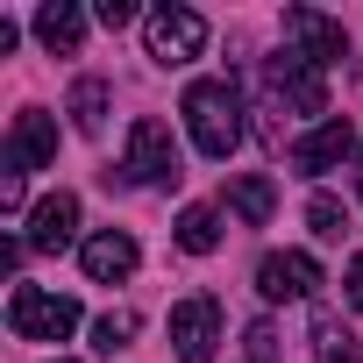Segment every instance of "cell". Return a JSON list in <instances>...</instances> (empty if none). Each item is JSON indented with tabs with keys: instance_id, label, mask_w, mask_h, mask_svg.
<instances>
[{
	"instance_id": "1",
	"label": "cell",
	"mask_w": 363,
	"mask_h": 363,
	"mask_svg": "<svg viewBox=\"0 0 363 363\" xmlns=\"http://www.w3.org/2000/svg\"><path fill=\"white\" fill-rule=\"evenodd\" d=\"M186 128H193V150L200 157H235V143H242V100H235V86L228 79H193L186 86Z\"/></svg>"
},
{
	"instance_id": "2",
	"label": "cell",
	"mask_w": 363,
	"mask_h": 363,
	"mask_svg": "<svg viewBox=\"0 0 363 363\" xmlns=\"http://www.w3.org/2000/svg\"><path fill=\"white\" fill-rule=\"evenodd\" d=\"M79 328V299L43 292V285H15L8 292V335L15 342H65Z\"/></svg>"
},
{
	"instance_id": "3",
	"label": "cell",
	"mask_w": 363,
	"mask_h": 363,
	"mask_svg": "<svg viewBox=\"0 0 363 363\" xmlns=\"http://www.w3.org/2000/svg\"><path fill=\"white\" fill-rule=\"evenodd\" d=\"M121 178L128 186H178L186 178V157H178V143H171V128L164 121H135L128 128V150H121Z\"/></svg>"
},
{
	"instance_id": "4",
	"label": "cell",
	"mask_w": 363,
	"mask_h": 363,
	"mask_svg": "<svg viewBox=\"0 0 363 363\" xmlns=\"http://www.w3.org/2000/svg\"><path fill=\"white\" fill-rule=\"evenodd\" d=\"M143 36H150V57L157 65H193L207 50V15H193V8H150Z\"/></svg>"
},
{
	"instance_id": "5",
	"label": "cell",
	"mask_w": 363,
	"mask_h": 363,
	"mask_svg": "<svg viewBox=\"0 0 363 363\" xmlns=\"http://www.w3.org/2000/svg\"><path fill=\"white\" fill-rule=\"evenodd\" d=\"M264 79H271V100H278V107H292V114H328V72H320V65L278 50V57L264 65Z\"/></svg>"
},
{
	"instance_id": "6",
	"label": "cell",
	"mask_w": 363,
	"mask_h": 363,
	"mask_svg": "<svg viewBox=\"0 0 363 363\" xmlns=\"http://www.w3.org/2000/svg\"><path fill=\"white\" fill-rule=\"evenodd\" d=\"M50 157H57V121H50L43 107H22L15 128H8V157H0V171H8V178H29V171H43Z\"/></svg>"
},
{
	"instance_id": "7",
	"label": "cell",
	"mask_w": 363,
	"mask_h": 363,
	"mask_svg": "<svg viewBox=\"0 0 363 363\" xmlns=\"http://www.w3.org/2000/svg\"><path fill=\"white\" fill-rule=\"evenodd\" d=\"M285 50L328 72L335 57H349V36H342V22H328L320 8H285Z\"/></svg>"
},
{
	"instance_id": "8",
	"label": "cell",
	"mask_w": 363,
	"mask_h": 363,
	"mask_svg": "<svg viewBox=\"0 0 363 363\" xmlns=\"http://www.w3.org/2000/svg\"><path fill=\"white\" fill-rule=\"evenodd\" d=\"M214 342H221V306L214 299H178L171 306V349H178V363H214Z\"/></svg>"
},
{
	"instance_id": "9",
	"label": "cell",
	"mask_w": 363,
	"mask_h": 363,
	"mask_svg": "<svg viewBox=\"0 0 363 363\" xmlns=\"http://www.w3.org/2000/svg\"><path fill=\"white\" fill-rule=\"evenodd\" d=\"M257 292H264V299H313V292H320V264H313L306 250H271V257L257 264Z\"/></svg>"
},
{
	"instance_id": "10",
	"label": "cell",
	"mask_w": 363,
	"mask_h": 363,
	"mask_svg": "<svg viewBox=\"0 0 363 363\" xmlns=\"http://www.w3.org/2000/svg\"><path fill=\"white\" fill-rule=\"evenodd\" d=\"M349 150H356V128L335 114V121H320V128H306V135L292 143V164H299L306 178H328V171H335Z\"/></svg>"
},
{
	"instance_id": "11",
	"label": "cell",
	"mask_w": 363,
	"mask_h": 363,
	"mask_svg": "<svg viewBox=\"0 0 363 363\" xmlns=\"http://www.w3.org/2000/svg\"><path fill=\"white\" fill-rule=\"evenodd\" d=\"M72 228H79V200L72 193H50V200H36L29 207V250H43V257H57V250H72Z\"/></svg>"
},
{
	"instance_id": "12",
	"label": "cell",
	"mask_w": 363,
	"mask_h": 363,
	"mask_svg": "<svg viewBox=\"0 0 363 363\" xmlns=\"http://www.w3.org/2000/svg\"><path fill=\"white\" fill-rule=\"evenodd\" d=\"M86 278L93 285H121L135 264H143V250H135V235H121V228H100V235H86Z\"/></svg>"
},
{
	"instance_id": "13",
	"label": "cell",
	"mask_w": 363,
	"mask_h": 363,
	"mask_svg": "<svg viewBox=\"0 0 363 363\" xmlns=\"http://www.w3.org/2000/svg\"><path fill=\"white\" fill-rule=\"evenodd\" d=\"M36 43H43L50 57H72V50L86 43V8H72V0H50V8L36 15Z\"/></svg>"
},
{
	"instance_id": "14",
	"label": "cell",
	"mask_w": 363,
	"mask_h": 363,
	"mask_svg": "<svg viewBox=\"0 0 363 363\" xmlns=\"http://www.w3.org/2000/svg\"><path fill=\"white\" fill-rule=\"evenodd\" d=\"M228 207H235V214H242L250 228H264V221L278 214V186H271L264 171H242L235 186H228Z\"/></svg>"
},
{
	"instance_id": "15",
	"label": "cell",
	"mask_w": 363,
	"mask_h": 363,
	"mask_svg": "<svg viewBox=\"0 0 363 363\" xmlns=\"http://www.w3.org/2000/svg\"><path fill=\"white\" fill-rule=\"evenodd\" d=\"M178 250L214 257V250H221V214H214V207H186V214H178Z\"/></svg>"
},
{
	"instance_id": "16",
	"label": "cell",
	"mask_w": 363,
	"mask_h": 363,
	"mask_svg": "<svg viewBox=\"0 0 363 363\" xmlns=\"http://www.w3.org/2000/svg\"><path fill=\"white\" fill-rule=\"evenodd\" d=\"M72 128L79 135H100L107 128V79H79L72 86Z\"/></svg>"
},
{
	"instance_id": "17",
	"label": "cell",
	"mask_w": 363,
	"mask_h": 363,
	"mask_svg": "<svg viewBox=\"0 0 363 363\" xmlns=\"http://www.w3.org/2000/svg\"><path fill=\"white\" fill-rule=\"evenodd\" d=\"M313 356H320V363H363L356 335H349L335 313H313Z\"/></svg>"
},
{
	"instance_id": "18",
	"label": "cell",
	"mask_w": 363,
	"mask_h": 363,
	"mask_svg": "<svg viewBox=\"0 0 363 363\" xmlns=\"http://www.w3.org/2000/svg\"><path fill=\"white\" fill-rule=\"evenodd\" d=\"M306 228H313L320 242H342V228H349V221H342V207H335L328 193H313V200H306Z\"/></svg>"
},
{
	"instance_id": "19",
	"label": "cell",
	"mask_w": 363,
	"mask_h": 363,
	"mask_svg": "<svg viewBox=\"0 0 363 363\" xmlns=\"http://www.w3.org/2000/svg\"><path fill=\"white\" fill-rule=\"evenodd\" d=\"M128 335H135V313L121 306V313H100V328H93V342L114 356V349H128Z\"/></svg>"
},
{
	"instance_id": "20",
	"label": "cell",
	"mask_w": 363,
	"mask_h": 363,
	"mask_svg": "<svg viewBox=\"0 0 363 363\" xmlns=\"http://www.w3.org/2000/svg\"><path fill=\"white\" fill-rule=\"evenodd\" d=\"M242 342H250V363H285V349H278V328H271V320H257Z\"/></svg>"
},
{
	"instance_id": "21",
	"label": "cell",
	"mask_w": 363,
	"mask_h": 363,
	"mask_svg": "<svg viewBox=\"0 0 363 363\" xmlns=\"http://www.w3.org/2000/svg\"><path fill=\"white\" fill-rule=\"evenodd\" d=\"M93 22H100V29H128V22H135V8H128V0H100Z\"/></svg>"
},
{
	"instance_id": "22",
	"label": "cell",
	"mask_w": 363,
	"mask_h": 363,
	"mask_svg": "<svg viewBox=\"0 0 363 363\" xmlns=\"http://www.w3.org/2000/svg\"><path fill=\"white\" fill-rule=\"evenodd\" d=\"M342 285H349V306H356V313H363V250H356V257H349V278H342Z\"/></svg>"
},
{
	"instance_id": "23",
	"label": "cell",
	"mask_w": 363,
	"mask_h": 363,
	"mask_svg": "<svg viewBox=\"0 0 363 363\" xmlns=\"http://www.w3.org/2000/svg\"><path fill=\"white\" fill-rule=\"evenodd\" d=\"M57 363H72V356H57Z\"/></svg>"
}]
</instances>
